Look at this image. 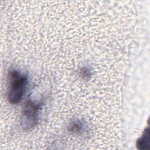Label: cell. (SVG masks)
<instances>
[{
  "mask_svg": "<svg viewBox=\"0 0 150 150\" xmlns=\"http://www.w3.org/2000/svg\"><path fill=\"white\" fill-rule=\"evenodd\" d=\"M40 107V103L31 100L25 104L21 117V124L23 129H29L36 124Z\"/></svg>",
  "mask_w": 150,
  "mask_h": 150,
  "instance_id": "obj_2",
  "label": "cell"
},
{
  "mask_svg": "<svg viewBox=\"0 0 150 150\" xmlns=\"http://www.w3.org/2000/svg\"><path fill=\"white\" fill-rule=\"evenodd\" d=\"M149 144V129L147 128L144 131L142 136L138 139L137 142V148L139 149H148Z\"/></svg>",
  "mask_w": 150,
  "mask_h": 150,
  "instance_id": "obj_3",
  "label": "cell"
},
{
  "mask_svg": "<svg viewBox=\"0 0 150 150\" xmlns=\"http://www.w3.org/2000/svg\"><path fill=\"white\" fill-rule=\"evenodd\" d=\"M81 124L80 122H73L70 127V131L73 132H77L81 129Z\"/></svg>",
  "mask_w": 150,
  "mask_h": 150,
  "instance_id": "obj_4",
  "label": "cell"
},
{
  "mask_svg": "<svg viewBox=\"0 0 150 150\" xmlns=\"http://www.w3.org/2000/svg\"><path fill=\"white\" fill-rule=\"evenodd\" d=\"M89 74H90V73H89V71H88V70H87L86 69H84V70H82L81 75H83L84 78H86L87 76H88Z\"/></svg>",
  "mask_w": 150,
  "mask_h": 150,
  "instance_id": "obj_5",
  "label": "cell"
},
{
  "mask_svg": "<svg viewBox=\"0 0 150 150\" xmlns=\"http://www.w3.org/2000/svg\"><path fill=\"white\" fill-rule=\"evenodd\" d=\"M8 77L9 86L7 98L11 104H15L22 99L26 90L28 79L26 76L15 70L11 71Z\"/></svg>",
  "mask_w": 150,
  "mask_h": 150,
  "instance_id": "obj_1",
  "label": "cell"
}]
</instances>
